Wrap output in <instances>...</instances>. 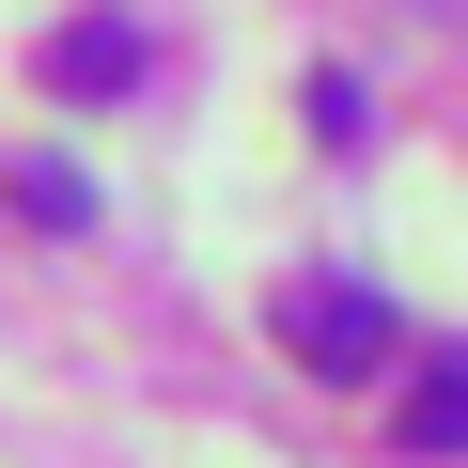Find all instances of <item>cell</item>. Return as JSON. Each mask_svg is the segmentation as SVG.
<instances>
[{
    "instance_id": "2",
    "label": "cell",
    "mask_w": 468,
    "mask_h": 468,
    "mask_svg": "<svg viewBox=\"0 0 468 468\" xmlns=\"http://www.w3.org/2000/svg\"><path fill=\"white\" fill-rule=\"evenodd\" d=\"M48 79H63V94H125V79H141V32H125V16H79V32H48Z\"/></svg>"
},
{
    "instance_id": "4",
    "label": "cell",
    "mask_w": 468,
    "mask_h": 468,
    "mask_svg": "<svg viewBox=\"0 0 468 468\" xmlns=\"http://www.w3.org/2000/svg\"><path fill=\"white\" fill-rule=\"evenodd\" d=\"M16 203H32V218H63V234H79V218H94V187H79V172H63V156H32V172H16Z\"/></svg>"
},
{
    "instance_id": "1",
    "label": "cell",
    "mask_w": 468,
    "mask_h": 468,
    "mask_svg": "<svg viewBox=\"0 0 468 468\" xmlns=\"http://www.w3.org/2000/svg\"><path fill=\"white\" fill-rule=\"evenodd\" d=\"M282 344H297V375H390V297L375 282H282Z\"/></svg>"
},
{
    "instance_id": "3",
    "label": "cell",
    "mask_w": 468,
    "mask_h": 468,
    "mask_svg": "<svg viewBox=\"0 0 468 468\" xmlns=\"http://www.w3.org/2000/svg\"><path fill=\"white\" fill-rule=\"evenodd\" d=\"M452 437H468V375H452V359H437V375H421V390H406V452H452Z\"/></svg>"
}]
</instances>
